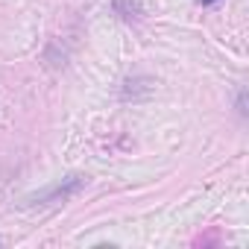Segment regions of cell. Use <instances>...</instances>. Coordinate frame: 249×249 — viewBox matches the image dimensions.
<instances>
[{
	"label": "cell",
	"mask_w": 249,
	"mask_h": 249,
	"mask_svg": "<svg viewBox=\"0 0 249 249\" xmlns=\"http://www.w3.org/2000/svg\"><path fill=\"white\" fill-rule=\"evenodd\" d=\"M85 185H88V176H82V173H71V176H65L62 182L50 185L47 191L27 196V205H56V202H68V199L76 196Z\"/></svg>",
	"instance_id": "cell-1"
},
{
	"label": "cell",
	"mask_w": 249,
	"mask_h": 249,
	"mask_svg": "<svg viewBox=\"0 0 249 249\" xmlns=\"http://www.w3.org/2000/svg\"><path fill=\"white\" fill-rule=\"evenodd\" d=\"M111 6H114V12L120 18H126V21H138L144 15V9H141L138 0H111Z\"/></svg>",
	"instance_id": "cell-2"
},
{
	"label": "cell",
	"mask_w": 249,
	"mask_h": 249,
	"mask_svg": "<svg viewBox=\"0 0 249 249\" xmlns=\"http://www.w3.org/2000/svg\"><path fill=\"white\" fill-rule=\"evenodd\" d=\"M234 106H237V114H240V117H246V88H240V91H237Z\"/></svg>",
	"instance_id": "cell-3"
},
{
	"label": "cell",
	"mask_w": 249,
	"mask_h": 249,
	"mask_svg": "<svg viewBox=\"0 0 249 249\" xmlns=\"http://www.w3.org/2000/svg\"><path fill=\"white\" fill-rule=\"evenodd\" d=\"M196 3H202V6H211V3H220V0H196Z\"/></svg>",
	"instance_id": "cell-4"
}]
</instances>
